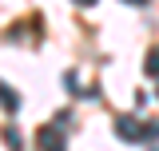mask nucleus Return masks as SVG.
I'll use <instances>...</instances> for the list:
<instances>
[{
	"label": "nucleus",
	"instance_id": "obj_5",
	"mask_svg": "<svg viewBox=\"0 0 159 151\" xmlns=\"http://www.w3.org/2000/svg\"><path fill=\"white\" fill-rule=\"evenodd\" d=\"M4 139H8V151H24V143H20V135L12 131V127H8V135H4Z\"/></svg>",
	"mask_w": 159,
	"mask_h": 151
},
{
	"label": "nucleus",
	"instance_id": "obj_6",
	"mask_svg": "<svg viewBox=\"0 0 159 151\" xmlns=\"http://www.w3.org/2000/svg\"><path fill=\"white\" fill-rule=\"evenodd\" d=\"M143 135H147V143H151V139H159V123H147V127H143Z\"/></svg>",
	"mask_w": 159,
	"mask_h": 151
},
{
	"label": "nucleus",
	"instance_id": "obj_2",
	"mask_svg": "<svg viewBox=\"0 0 159 151\" xmlns=\"http://www.w3.org/2000/svg\"><path fill=\"white\" fill-rule=\"evenodd\" d=\"M40 151H68V143L56 127H40Z\"/></svg>",
	"mask_w": 159,
	"mask_h": 151
},
{
	"label": "nucleus",
	"instance_id": "obj_3",
	"mask_svg": "<svg viewBox=\"0 0 159 151\" xmlns=\"http://www.w3.org/2000/svg\"><path fill=\"white\" fill-rule=\"evenodd\" d=\"M4 112H20V95L12 92L8 84H4Z\"/></svg>",
	"mask_w": 159,
	"mask_h": 151
},
{
	"label": "nucleus",
	"instance_id": "obj_7",
	"mask_svg": "<svg viewBox=\"0 0 159 151\" xmlns=\"http://www.w3.org/2000/svg\"><path fill=\"white\" fill-rule=\"evenodd\" d=\"M127 4H147V0H127Z\"/></svg>",
	"mask_w": 159,
	"mask_h": 151
},
{
	"label": "nucleus",
	"instance_id": "obj_8",
	"mask_svg": "<svg viewBox=\"0 0 159 151\" xmlns=\"http://www.w3.org/2000/svg\"><path fill=\"white\" fill-rule=\"evenodd\" d=\"M76 4H96V0H76Z\"/></svg>",
	"mask_w": 159,
	"mask_h": 151
},
{
	"label": "nucleus",
	"instance_id": "obj_4",
	"mask_svg": "<svg viewBox=\"0 0 159 151\" xmlns=\"http://www.w3.org/2000/svg\"><path fill=\"white\" fill-rule=\"evenodd\" d=\"M147 76H159V48L147 52Z\"/></svg>",
	"mask_w": 159,
	"mask_h": 151
},
{
	"label": "nucleus",
	"instance_id": "obj_1",
	"mask_svg": "<svg viewBox=\"0 0 159 151\" xmlns=\"http://www.w3.org/2000/svg\"><path fill=\"white\" fill-rule=\"evenodd\" d=\"M116 131H119L123 143H139V139H143V127H139L131 115H116Z\"/></svg>",
	"mask_w": 159,
	"mask_h": 151
}]
</instances>
